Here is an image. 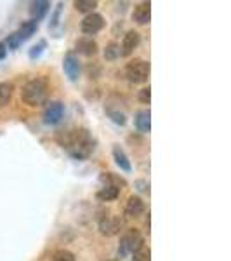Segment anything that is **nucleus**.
Returning a JSON list of instances; mask_svg holds the SVG:
<instances>
[{
	"label": "nucleus",
	"instance_id": "obj_3",
	"mask_svg": "<svg viewBox=\"0 0 231 261\" xmlns=\"http://www.w3.org/2000/svg\"><path fill=\"white\" fill-rule=\"evenodd\" d=\"M145 246V239H142V233L137 228H129L122 235L120 239V246H119V256L120 258H125V256L136 252L139 247Z\"/></svg>",
	"mask_w": 231,
	"mask_h": 261
},
{
	"label": "nucleus",
	"instance_id": "obj_2",
	"mask_svg": "<svg viewBox=\"0 0 231 261\" xmlns=\"http://www.w3.org/2000/svg\"><path fill=\"white\" fill-rule=\"evenodd\" d=\"M49 98V82L44 77H37L33 81L26 82L21 89V99L28 105V107H40L45 105Z\"/></svg>",
	"mask_w": 231,
	"mask_h": 261
},
{
	"label": "nucleus",
	"instance_id": "obj_7",
	"mask_svg": "<svg viewBox=\"0 0 231 261\" xmlns=\"http://www.w3.org/2000/svg\"><path fill=\"white\" fill-rule=\"evenodd\" d=\"M124 228V220L120 216H104L99 220V230L106 237H113V235L120 233Z\"/></svg>",
	"mask_w": 231,
	"mask_h": 261
},
{
	"label": "nucleus",
	"instance_id": "obj_9",
	"mask_svg": "<svg viewBox=\"0 0 231 261\" xmlns=\"http://www.w3.org/2000/svg\"><path fill=\"white\" fill-rule=\"evenodd\" d=\"M139 44H141V35H139V32H136V30L127 32V33L124 35V40H122V45H120L122 56H125V58L131 56L134 50L139 47Z\"/></svg>",
	"mask_w": 231,
	"mask_h": 261
},
{
	"label": "nucleus",
	"instance_id": "obj_11",
	"mask_svg": "<svg viewBox=\"0 0 231 261\" xmlns=\"http://www.w3.org/2000/svg\"><path fill=\"white\" fill-rule=\"evenodd\" d=\"M145 213V200L139 195H131L125 202V214L129 218H139Z\"/></svg>",
	"mask_w": 231,
	"mask_h": 261
},
{
	"label": "nucleus",
	"instance_id": "obj_6",
	"mask_svg": "<svg viewBox=\"0 0 231 261\" xmlns=\"http://www.w3.org/2000/svg\"><path fill=\"white\" fill-rule=\"evenodd\" d=\"M103 28H104V18L101 14H98V12L87 14L80 23V30L82 33H85V37L96 35V33H99Z\"/></svg>",
	"mask_w": 231,
	"mask_h": 261
},
{
	"label": "nucleus",
	"instance_id": "obj_19",
	"mask_svg": "<svg viewBox=\"0 0 231 261\" xmlns=\"http://www.w3.org/2000/svg\"><path fill=\"white\" fill-rule=\"evenodd\" d=\"M103 56L106 61H117L122 56L120 45L117 44V42H110V44H106V47H104V50H103Z\"/></svg>",
	"mask_w": 231,
	"mask_h": 261
},
{
	"label": "nucleus",
	"instance_id": "obj_8",
	"mask_svg": "<svg viewBox=\"0 0 231 261\" xmlns=\"http://www.w3.org/2000/svg\"><path fill=\"white\" fill-rule=\"evenodd\" d=\"M63 70H65L66 77L70 79L71 82H77L78 77H80V61H78L77 54L75 53H68L63 60Z\"/></svg>",
	"mask_w": 231,
	"mask_h": 261
},
{
	"label": "nucleus",
	"instance_id": "obj_5",
	"mask_svg": "<svg viewBox=\"0 0 231 261\" xmlns=\"http://www.w3.org/2000/svg\"><path fill=\"white\" fill-rule=\"evenodd\" d=\"M65 117V105L61 101H49L47 107L44 110V122L47 125H56L60 124Z\"/></svg>",
	"mask_w": 231,
	"mask_h": 261
},
{
	"label": "nucleus",
	"instance_id": "obj_18",
	"mask_svg": "<svg viewBox=\"0 0 231 261\" xmlns=\"http://www.w3.org/2000/svg\"><path fill=\"white\" fill-rule=\"evenodd\" d=\"M96 197H98V200H101V202H113L120 197V190L119 188H113V187H103L98 193H96Z\"/></svg>",
	"mask_w": 231,
	"mask_h": 261
},
{
	"label": "nucleus",
	"instance_id": "obj_10",
	"mask_svg": "<svg viewBox=\"0 0 231 261\" xmlns=\"http://www.w3.org/2000/svg\"><path fill=\"white\" fill-rule=\"evenodd\" d=\"M75 49H77L78 54L82 56H87V58H92L98 54L99 50V45L92 37H80L77 42H75Z\"/></svg>",
	"mask_w": 231,
	"mask_h": 261
},
{
	"label": "nucleus",
	"instance_id": "obj_4",
	"mask_svg": "<svg viewBox=\"0 0 231 261\" xmlns=\"http://www.w3.org/2000/svg\"><path fill=\"white\" fill-rule=\"evenodd\" d=\"M125 77L131 84H145L150 77V63L145 60H132L125 66Z\"/></svg>",
	"mask_w": 231,
	"mask_h": 261
},
{
	"label": "nucleus",
	"instance_id": "obj_27",
	"mask_svg": "<svg viewBox=\"0 0 231 261\" xmlns=\"http://www.w3.org/2000/svg\"><path fill=\"white\" fill-rule=\"evenodd\" d=\"M61 9H63V4L60 2L56 7V11H54V14L50 16V23H49V28L52 30V28L57 27V23H60V16H61Z\"/></svg>",
	"mask_w": 231,
	"mask_h": 261
},
{
	"label": "nucleus",
	"instance_id": "obj_14",
	"mask_svg": "<svg viewBox=\"0 0 231 261\" xmlns=\"http://www.w3.org/2000/svg\"><path fill=\"white\" fill-rule=\"evenodd\" d=\"M49 9H50V2H47V0H37V2H32L30 4L32 19L39 23L40 19L45 18V14L49 12Z\"/></svg>",
	"mask_w": 231,
	"mask_h": 261
},
{
	"label": "nucleus",
	"instance_id": "obj_17",
	"mask_svg": "<svg viewBox=\"0 0 231 261\" xmlns=\"http://www.w3.org/2000/svg\"><path fill=\"white\" fill-rule=\"evenodd\" d=\"M39 30V23L37 21H33V19H28V21H24V23H21V27H19V30H18V35L21 37V40H28L32 35H35V32Z\"/></svg>",
	"mask_w": 231,
	"mask_h": 261
},
{
	"label": "nucleus",
	"instance_id": "obj_30",
	"mask_svg": "<svg viewBox=\"0 0 231 261\" xmlns=\"http://www.w3.org/2000/svg\"><path fill=\"white\" fill-rule=\"evenodd\" d=\"M6 56H7V47L2 44V42H0V61H2Z\"/></svg>",
	"mask_w": 231,
	"mask_h": 261
},
{
	"label": "nucleus",
	"instance_id": "obj_21",
	"mask_svg": "<svg viewBox=\"0 0 231 261\" xmlns=\"http://www.w3.org/2000/svg\"><path fill=\"white\" fill-rule=\"evenodd\" d=\"M14 94V86L11 82H0V105H7Z\"/></svg>",
	"mask_w": 231,
	"mask_h": 261
},
{
	"label": "nucleus",
	"instance_id": "obj_28",
	"mask_svg": "<svg viewBox=\"0 0 231 261\" xmlns=\"http://www.w3.org/2000/svg\"><path fill=\"white\" fill-rule=\"evenodd\" d=\"M137 98H139V101L142 105H150L151 101V89L150 87H145V89L139 91V94H137Z\"/></svg>",
	"mask_w": 231,
	"mask_h": 261
},
{
	"label": "nucleus",
	"instance_id": "obj_24",
	"mask_svg": "<svg viewBox=\"0 0 231 261\" xmlns=\"http://www.w3.org/2000/svg\"><path fill=\"white\" fill-rule=\"evenodd\" d=\"M134 254V261H151V251H150V247H146V246H142L139 247L136 252H132Z\"/></svg>",
	"mask_w": 231,
	"mask_h": 261
},
{
	"label": "nucleus",
	"instance_id": "obj_1",
	"mask_svg": "<svg viewBox=\"0 0 231 261\" xmlns=\"http://www.w3.org/2000/svg\"><path fill=\"white\" fill-rule=\"evenodd\" d=\"M56 141L61 148H65L73 159L85 161L96 150V140L85 127H75L70 130H61L56 134Z\"/></svg>",
	"mask_w": 231,
	"mask_h": 261
},
{
	"label": "nucleus",
	"instance_id": "obj_12",
	"mask_svg": "<svg viewBox=\"0 0 231 261\" xmlns=\"http://www.w3.org/2000/svg\"><path fill=\"white\" fill-rule=\"evenodd\" d=\"M132 19L137 24H148L151 19V4L150 2H141L134 7L132 12Z\"/></svg>",
	"mask_w": 231,
	"mask_h": 261
},
{
	"label": "nucleus",
	"instance_id": "obj_23",
	"mask_svg": "<svg viewBox=\"0 0 231 261\" xmlns=\"http://www.w3.org/2000/svg\"><path fill=\"white\" fill-rule=\"evenodd\" d=\"M45 47H47V42L45 40H40L39 44H35L33 47L30 49V53H28V56H30V60H39V58L42 56V53L45 50Z\"/></svg>",
	"mask_w": 231,
	"mask_h": 261
},
{
	"label": "nucleus",
	"instance_id": "obj_20",
	"mask_svg": "<svg viewBox=\"0 0 231 261\" xmlns=\"http://www.w3.org/2000/svg\"><path fill=\"white\" fill-rule=\"evenodd\" d=\"M75 9L78 12H83V14H92L98 7V2L96 0H75L73 2Z\"/></svg>",
	"mask_w": 231,
	"mask_h": 261
},
{
	"label": "nucleus",
	"instance_id": "obj_31",
	"mask_svg": "<svg viewBox=\"0 0 231 261\" xmlns=\"http://www.w3.org/2000/svg\"><path fill=\"white\" fill-rule=\"evenodd\" d=\"M106 261H120V259H106Z\"/></svg>",
	"mask_w": 231,
	"mask_h": 261
},
{
	"label": "nucleus",
	"instance_id": "obj_29",
	"mask_svg": "<svg viewBox=\"0 0 231 261\" xmlns=\"http://www.w3.org/2000/svg\"><path fill=\"white\" fill-rule=\"evenodd\" d=\"M136 187L139 192H145V193H150V185L145 183V181H136Z\"/></svg>",
	"mask_w": 231,
	"mask_h": 261
},
{
	"label": "nucleus",
	"instance_id": "obj_13",
	"mask_svg": "<svg viewBox=\"0 0 231 261\" xmlns=\"http://www.w3.org/2000/svg\"><path fill=\"white\" fill-rule=\"evenodd\" d=\"M134 125L139 133L146 134L151 130V113L150 110H139L134 115Z\"/></svg>",
	"mask_w": 231,
	"mask_h": 261
},
{
	"label": "nucleus",
	"instance_id": "obj_26",
	"mask_svg": "<svg viewBox=\"0 0 231 261\" xmlns=\"http://www.w3.org/2000/svg\"><path fill=\"white\" fill-rule=\"evenodd\" d=\"M21 44H23V40H21V37L18 35V32H14V33H11V35L7 37V40H6V44H4V45H7L9 49H18Z\"/></svg>",
	"mask_w": 231,
	"mask_h": 261
},
{
	"label": "nucleus",
	"instance_id": "obj_16",
	"mask_svg": "<svg viewBox=\"0 0 231 261\" xmlns=\"http://www.w3.org/2000/svg\"><path fill=\"white\" fill-rule=\"evenodd\" d=\"M113 159H115V164L124 172H131L132 171V164H131V161H129L127 153H125V151L122 150L119 145L113 146Z\"/></svg>",
	"mask_w": 231,
	"mask_h": 261
},
{
	"label": "nucleus",
	"instance_id": "obj_22",
	"mask_svg": "<svg viewBox=\"0 0 231 261\" xmlns=\"http://www.w3.org/2000/svg\"><path fill=\"white\" fill-rule=\"evenodd\" d=\"M50 261H77L75 254L68 249H57L50 256Z\"/></svg>",
	"mask_w": 231,
	"mask_h": 261
},
{
	"label": "nucleus",
	"instance_id": "obj_25",
	"mask_svg": "<svg viewBox=\"0 0 231 261\" xmlns=\"http://www.w3.org/2000/svg\"><path fill=\"white\" fill-rule=\"evenodd\" d=\"M108 117H110V119L115 122V124H119V125H125V124H127V117H125L124 112L108 110Z\"/></svg>",
	"mask_w": 231,
	"mask_h": 261
},
{
	"label": "nucleus",
	"instance_id": "obj_15",
	"mask_svg": "<svg viewBox=\"0 0 231 261\" xmlns=\"http://www.w3.org/2000/svg\"><path fill=\"white\" fill-rule=\"evenodd\" d=\"M99 181L104 187H113V188H119V190L127 187V181L119 174H113V172H103L99 176Z\"/></svg>",
	"mask_w": 231,
	"mask_h": 261
}]
</instances>
